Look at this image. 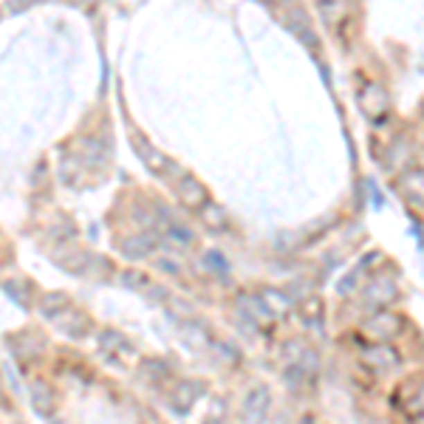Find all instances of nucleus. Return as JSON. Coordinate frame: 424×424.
I'll return each mask as SVG.
<instances>
[{"instance_id":"obj_1","label":"nucleus","mask_w":424,"mask_h":424,"mask_svg":"<svg viewBox=\"0 0 424 424\" xmlns=\"http://www.w3.org/2000/svg\"><path fill=\"white\" fill-rule=\"evenodd\" d=\"M365 337L368 339H387V337H396L399 331H402V320L396 314H391V311H379V314H373L371 320L365 323Z\"/></svg>"},{"instance_id":"obj_3","label":"nucleus","mask_w":424,"mask_h":424,"mask_svg":"<svg viewBox=\"0 0 424 424\" xmlns=\"http://www.w3.org/2000/svg\"><path fill=\"white\" fill-rule=\"evenodd\" d=\"M368 303L371 306H385V303H391L394 297H396V289H394V283H373V286L368 289Z\"/></svg>"},{"instance_id":"obj_2","label":"nucleus","mask_w":424,"mask_h":424,"mask_svg":"<svg viewBox=\"0 0 424 424\" xmlns=\"http://www.w3.org/2000/svg\"><path fill=\"white\" fill-rule=\"evenodd\" d=\"M362 362L368 365V368H373L376 373H382V371H391V368H396V353L391 351V348H373V351H368L365 357H362Z\"/></svg>"}]
</instances>
